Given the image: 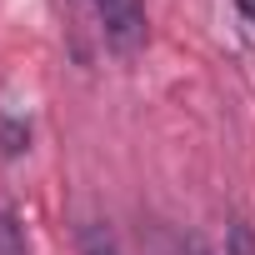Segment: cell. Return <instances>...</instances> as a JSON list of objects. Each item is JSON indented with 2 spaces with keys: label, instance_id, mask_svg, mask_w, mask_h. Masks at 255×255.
I'll use <instances>...</instances> for the list:
<instances>
[{
  "label": "cell",
  "instance_id": "1",
  "mask_svg": "<svg viewBox=\"0 0 255 255\" xmlns=\"http://www.w3.org/2000/svg\"><path fill=\"white\" fill-rule=\"evenodd\" d=\"M95 15H100V35L115 55H135L150 40L145 0H95Z\"/></svg>",
  "mask_w": 255,
  "mask_h": 255
},
{
  "label": "cell",
  "instance_id": "2",
  "mask_svg": "<svg viewBox=\"0 0 255 255\" xmlns=\"http://www.w3.org/2000/svg\"><path fill=\"white\" fill-rule=\"evenodd\" d=\"M30 150V120L15 115L10 105H0V155L5 160H20Z\"/></svg>",
  "mask_w": 255,
  "mask_h": 255
},
{
  "label": "cell",
  "instance_id": "3",
  "mask_svg": "<svg viewBox=\"0 0 255 255\" xmlns=\"http://www.w3.org/2000/svg\"><path fill=\"white\" fill-rule=\"evenodd\" d=\"M0 255H35L30 235H25V220L10 205H0Z\"/></svg>",
  "mask_w": 255,
  "mask_h": 255
},
{
  "label": "cell",
  "instance_id": "4",
  "mask_svg": "<svg viewBox=\"0 0 255 255\" xmlns=\"http://www.w3.org/2000/svg\"><path fill=\"white\" fill-rule=\"evenodd\" d=\"M80 255H125V250L100 220H90V225H80Z\"/></svg>",
  "mask_w": 255,
  "mask_h": 255
},
{
  "label": "cell",
  "instance_id": "5",
  "mask_svg": "<svg viewBox=\"0 0 255 255\" xmlns=\"http://www.w3.org/2000/svg\"><path fill=\"white\" fill-rule=\"evenodd\" d=\"M225 255H255V230L245 215H230L225 225Z\"/></svg>",
  "mask_w": 255,
  "mask_h": 255
},
{
  "label": "cell",
  "instance_id": "6",
  "mask_svg": "<svg viewBox=\"0 0 255 255\" xmlns=\"http://www.w3.org/2000/svg\"><path fill=\"white\" fill-rule=\"evenodd\" d=\"M185 255H215V250H210L200 235H190V240H185Z\"/></svg>",
  "mask_w": 255,
  "mask_h": 255
},
{
  "label": "cell",
  "instance_id": "7",
  "mask_svg": "<svg viewBox=\"0 0 255 255\" xmlns=\"http://www.w3.org/2000/svg\"><path fill=\"white\" fill-rule=\"evenodd\" d=\"M235 5H240V15H245V20L255 25V0H235Z\"/></svg>",
  "mask_w": 255,
  "mask_h": 255
}]
</instances>
